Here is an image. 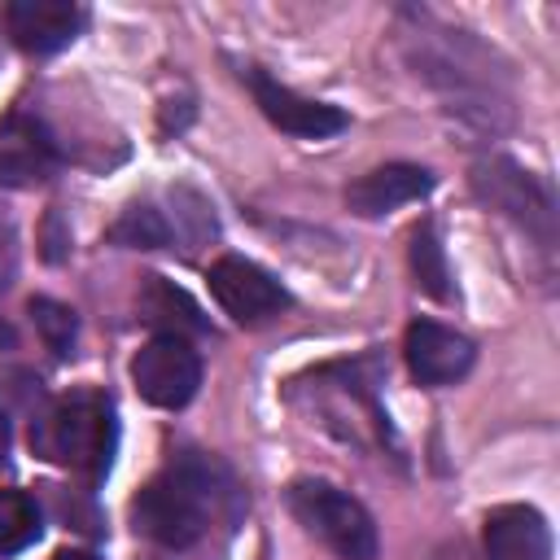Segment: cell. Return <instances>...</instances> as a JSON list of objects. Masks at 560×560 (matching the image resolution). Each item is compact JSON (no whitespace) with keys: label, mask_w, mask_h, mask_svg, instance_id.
<instances>
[{"label":"cell","mask_w":560,"mask_h":560,"mask_svg":"<svg viewBox=\"0 0 560 560\" xmlns=\"http://www.w3.org/2000/svg\"><path fill=\"white\" fill-rule=\"evenodd\" d=\"M206 280H210L214 302H219L236 324H258V319H267V315H276V311L289 306L284 284H280L271 271H262L258 262L236 258V254L219 258Z\"/></svg>","instance_id":"cell-7"},{"label":"cell","mask_w":560,"mask_h":560,"mask_svg":"<svg viewBox=\"0 0 560 560\" xmlns=\"http://www.w3.org/2000/svg\"><path fill=\"white\" fill-rule=\"evenodd\" d=\"M9 446H13V433H9V416H4V407H0V464L9 459Z\"/></svg>","instance_id":"cell-19"},{"label":"cell","mask_w":560,"mask_h":560,"mask_svg":"<svg viewBox=\"0 0 560 560\" xmlns=\"http://www.w3.org/2000/svg\"><path fill=\"white\" fill-rule=\"evenodd\" d=\"M245 88L254 92V105L267 114V122H276L280 131L298 136V140H324V136H337L346 131V109L337 105H324V101H311L293 88H284L280 79H271L262 66H245L241 70Z\"/></svg>","instance_id":"cell-5"},{"label":"cell","mask_w":560,"mask_h":560,"mask_svg":"<svg viewBox=\"0 0 560 560\" xmlns=\"http://www.w3.org/2000/svg\"><path fill=\"white\" fill-rule=\"evenodd\" d=\"M481 547H486V560H551L547 516L529 503H503L486 512Z\"/></svg>","instance_id":"cell-11"},{"label":"cell","mask_w":560,"mask_h":560,"mask_svg":"<svg viewBox=\"0 0 560 560\" xmlns=\"http://www.w3.org/2000/svg\"><path fill=\"white\" fill-rule=\"evenodd\" d=\"M9 276H13V232L0 223V289L9 284Z\"/></svg>","instance_id":"cell-18"},{"label":"cell","mask_w":560,"mask_h":560,"mask_svg":"<svg viewBox=\"0 0 560 560\" xmlns=\"http://www.w3.org/2000/svg\"><path fill=\"white\" fill-rule=\"evenodd\" d=\"M411 271H416V284L429 293V298H451V271H446V254H442V241L438 232L424 223L416 228L411 236Z\"/></svg>","instance_id":"cell-15"},{"label":"cell","mask_w":560,"mask_h":560,"mask_svg":"<svg viewBox=\"0 0 560 560\" xmlns=\"http://www.w3.org/2000/svg\"><path fill=\"white\" fill-rule=\"evenodd\" d=\"M52 560H96V556L92 551H57Z\"/></svg>","instance_id":"cell-20"},{"label":"cell","mask_w":560,"mask_h":560,"mask_svg":"<svg viewBox=\"0 0 560 560\" xmlns=\"http://www.w3.org/2000/svg\"><path fill=\"white\" fill-rule=\"evenodd\" d=\"M402 354L420 385H455L459 376H468V368L477 359L472 341L438 319H416L402 337Z\"/></svg>","instance_id":"cell-8"},{"label":"cell","mask_w":560,"mask_h":560,"mask_svg":"<svg viewBox=\"0 0 560 560\" xmlns=\"http://www.w3.org/2000/svg\"><path fill=\"white\" fill-rule=\"evenodd\" d=\"M433 192V171L429 166H416V162H385L368 175H359L350 188H346V201L354 214L363 219H381L407 201H420Z\"/></svg>","instance_id":"cell-12"},{"label":"cell","mask_w":560,"mask_h":560,"mask_svg":"<svg viewBox=\"0 0 560 560\" xmlns=\"http://www.w3.org/2000/svg\"><path fill=\"white\" fill-rule=\"evenodd\" d=\"M109 241L131 245V249H162L171 241V223L153 206H127L118 214V223L109 228Z\"/></svg>","instance_id":"cell-16"},{"label":"cell","mask_w":560,"mask_h":560,"mask_svg":"<svg viewBox=\"0 0 560 560\" xmlns=\"http://www.w3.org/2000/svg\"><path fill=\"white\" fill-rule=\"evenodd\" d=\"M4 22H9V35H13L18 48H26L35 57H48L83 31L88 13L70 0H13L4 9Z\"/></svg>","instance_id":"cell-10"},{"label":"cell","mask_w":560,"mask_h":560,"mask_svg":"<svg viewBox=\"0 0 560 560\" xmlns=\"http://www.w3.org/2000/svg\"><path fill=\"white\" fill-rule=\"evenodd\" d=\"M289 512L328 547L337 551L341 560H376V521L372 512L346 494L341 486L332 481H319V477H298L289 486Z\"/></svg>","instance_id":"cell-3"},{"label":"cell","mask_w":560,"mask_h":560,"mask_svg":"<svg viewBox=\"0 0 560 560\" xmlns=\"http://www.w3.org/2000/svg\"><path fill=\"white\" fill-rule=\"evenodd\" d=\"M31 319H35V328H39V337H44V346L57 354V359H66V354H74V337H79V319H74V311L66 306V302H52V298H31Z\"/></svg>","instance_id":"cell-17"},{"label":"cell","mask_w":560,"mask_h":560,"mask_svg":"<svg viewBox=\"0 0 560 560\" xmlns=\"http://www.w3.org/2000/svg\"><path fill=\"white\" fill-rule=\"evenodd\" d=\"M0 346H13V328L0 319Z\"/></svg>","instance_id":"cell-21"},{"label":"cell","mask_w":560,"mask_h":560,"mask_svg":"<svg viewBox=\"0 0 560 560\" xmlns=\"http://www.w3.org/2000/svg\"><path fill=\"white\" fill-rule=\"evenodd\" d=\"M136 306H140V315H144L149 324L166 328L171 337H184V332H206L201 306H197V302H192L184 289H175L171 280H162V276H144Z\"/></svg>","instance_id":"cell-13"},{"label":"cell","mask_w":560,"mask_h":560,"mask_svg":"<svg viewBox=\"0 0 560 560\" xmlns=\"http://www.w3.org/2000/svg\"><path fill=\"white\" fill-rule=\"evenodd\" d=\"M31 442L48 459H57V464H66V468H74V472L96 481V477L109 472L114 442H118L114 402L105 394H96V389H74L66 398H57L52 411L31 429Z\"/></svg>","instance_id":"cell-2"},{"label":"cell","mask_w":560,"mask_h":560,"mask_svg":"<svg viewBox=\"0 0 560 560\" xmlns=\"http://www.w3.org/2000/svg\"><path fill=\"white\" fill-rule=\"evenodd\" d=\"M472 184H477V192L494 206V210H503V214H512L525 232H534L542 245L551 241V192L529 175V171H521L516 162H508V158H490V162H481L477 171H472Z\"/></svg>","instance_id":"cell-6"},{"label":"cell","mask_w":560,"mask_h":560,"mask_svg":"<svg viewBox=\"0 0 560 560\" xmlns=\"http://www.w3.org/2000/svg\"><path fill=\"white\" fill-rule=\"evenodd\" d=\"M44 521L31 494L22 490H0V556H18L31 542H39Z\"/></svg>","instance_id":"cell-14"},{"label":"cell","mask_w":560,"mask_h":560,"mask_svg":"<svg viewBox=\"0 0 560 560\" xmlns=\"http://www.w3.org/2000/svg\"><path fill=\"white\" fill-rule=\"evenodd\" d=\"M61 166L52 131L31 114H9L0 122V184H39Z\"/></svg>","instance_id":"cell-9"},{"label":"cell","mask_w":560,"mask_h":560,"mask_svg":"<svg viewBox=\"0 0 560 560\" xmlns=\"http://www.w3.org/2000/svg\"><path fill=\"white\" fill-rule=\"evenodd\" d=\"M236 481L219 459L179 455L131 499V525L149 542L184 551L201 542L219 516H236Z\"/></svg>","instance_id":"cell-1"},{"label":"cell","mask_w":560,"mask_h":560,"mask_svg":"<svg viewBox=\"0 0 560 560\" xmlns=\"http://www.w3.org/2000/svg\"><path fill=\"white\" fill-rule=\"evenodd\" d=\"M131 381L140 389V398L149 407L162 411H179L184 402H192L197 385H201V359L188 346V337H171L158 332L153 341H144L131 359Z\"/></svg>","instance_id":"cell-4"}]
</instances>
